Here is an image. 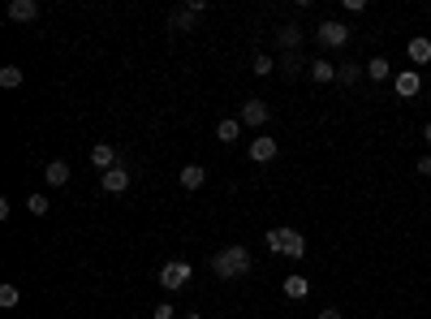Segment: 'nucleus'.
Listing matches in <instances>:
<instances>
[{
  "label": "nucleus",
  "mask_w": 431,
  "mask_h": 319,
  "mask_svg": "<svg viewBox=\"0 0 431 319\" xmlns=\"http://www.w3.org/2000/svg\"><path fill=\"white\" fill-rule=\"evenodd\" d=\"M211 272L220 276V281H237L250 272V250L246 246H225V250H216L211 254Z\"/></svg>",
  "instance_id": "1"
},
{
  "label": "nucleus",
  "mask_w": 431,
  "mask_h": 319,
  "mask_svg": "<svg viewBox=\"0 0 431 319\" xmlns=\"http://www.w3.org/2000/svg\"><path fill=\"white\" fill-rule=\"evenodd\" d=\"M267 250L289 254V259H302V254H306V242H302L298 229H267Z\"/></svg>",
  "instance_id": "2"
},
{
  "label": "nucleus",
  "mask_w": 431,
  "mask_h": 319,
  "mask_svg": "<svg viewBox=\"0 0 431 319\" xmlns=\"http://www.w3.org/2000/svg\"><path fill=\"white\" fill-rule=\"evenodd\" d=\"M315 39H319V47H345L349 43V26L337 22V18H328V22H319Z\"/></svg>",
  "instance_id": "3"
},
{
  "label": "nucleus",
  "mask_w": 431,
  "mask_h": 319,
  "mask_svg": "<svg viewBox=\"0 0 431 319\" xmlns=\"http://www.w3.org/2000/svg\"><path fill=\"white\" fill-rule=\"evenodd\" d=\"M190 276H194L190 263H181V259H173V263H164V268H159V285H164L169 293H173V289H186Z\"/></svg>",
  "instance_id": "4"
},
{
  "label": "nucleus",
  "mask_w": 431,
  "mask_h": 319,
  "mask_svg": "<svg viewBox=\"0 0 431 319\" xmlns=\"http://www.w3.org/2000/svg\"><path fill=\"white\" fill-rule=\"evenodd\" d=\"M393 91H397L401 99H414V95L422 91V74H418V69H401V74H393Z\"/></svg>",
  "instance_id": "5"
},
{
  "label": "nucleus",
  "mask_w": 431,
  "mask_h": 319,
  "mask_svg": "<svg viewBox=\"0 0 431 319\" xmlns=\"http://www.w3.org/2000/svg\"><path fill=\"white\" fill-rule=\"evenodd\" d=\"M203 9H207L203 0H190L186 9H173V13H169V26H173V30H190V26L198 22V13H203Z\"/></svg>",
  "instance_id": "6"
},
{
  "label": "nucleus",
  "mask_w": 431,
  "mask_h": 319,
  "mask_svg": "<svg viewBox=\"0 0 431 319\" xmlns=\"http://www.w3.org/2000/svg\"><path fill=\"white\" fill-rule=\"evenodd\" d=\"M91 169H103V173L117 169V147L113 142H95L91 147Z\"/></svg>",
  "instance_id": "7"
},
{
  "label": "nucleus",
  "mask_w": 431,
  "mask_h": 319,
  "mask_svg": "<svg viewBox=\"0 0 431 319\" xmlns=\"http://www.w3.org/2000/svg\"><path fill=\"white\" fill-rule=\"evenodd\" d=\"M276 151H281V147H276V138H267V134L250 142V160H254V164H272Z\"/></svg>",
  "instance_id": "8"
},
{
  "label": "nucleus",
  "mask_w": 431,
  "mask_h": 319,
  "mask_svg": "<svg viewBox=\"0 0 431 319\" xmlns=\"http://www.w3.org/2000/svg\"><path fill=\"white\" fill-rule=\"evenodd\" d=\"M242 125H254V130L267 125V103L263 99H246L242 103Z\"/></svg>",
  "instance_id": "9"
},
{
  "label": "nucleus",
  "mask_w": 431,
  "mask_h": 319,
  "mask_svg": "<svg viewBox=\"0 0 431 319\" xmlns=\"http://www.w3.org/2000/svg\"><path fill=\"white\" fill-rule=\"evenodd\" d=\"M99 181H103V190H108V194H121V190H130V169H125V164H117V169H108Z\"/></svg>",
  "instance_id": "10"
},
{
  "label": "nucleus",
  "mask_w": 431,
  "mask_h": 319,
  "mask_svg": "<svg viewBox=\"0 0 431 319\" xmlns=\"http://www.w3.org/2000/svg\"><path fill=\"white\" fill-rule=\"evenodd\" d=\"M405 52H410L414 65H427V61H431V39H427V35H414V39L405 43Z\"/></svg>",
  "instance_id": "11"
},
{
  "label": "nucleus",
  "mask_w": 431,
  "mask_h": 319,
  "mask_svg": "<svg viewBox=\"0 0 431 319\" xmlns=\"http://www.w3.org/2000/svg\"><path fill=\"white\" fill-rule=\"evenodd\" d=\"M9 18H13V22H35V18H39V0H13V5H9Z\"/></svg>",
  "instance_id": "12"
},
{
  "label": "nucleus",
  "mask_w": 431,
  "mask_h": 319,
  "mask_svg": "<svg viewBox=\"0 0 431 319\" xmlns=\"http://www.w3.org/2000/svg\"><path fill=\"white\" fill-rule=\"evenodd\" d=\"M177 181H181V190H198V186L207 181V169H203V164H186V169L177 173Z\"/></svg>",
  "instance_id": "13"
},
{
  "label": "nucleus",
  "mask_w": 431,
  "mask_h": 319,
  "mask_svg": "<svg viewBox=\"0 0 431 319\" xmlns=\"http://www.w3.org/2000/svg\"><path fill=\"white\" fill-rule=\"evenodd\" d=\"M43 181L47 186H65L69 181V164H65V160H52V164L43 169Z\"/></svg>",
  "instance_id": "14"
},
{
  "label": "nucleus",
  "mask_w": 431,
  "mask_h": 319,
  "mask_svg": "<svg viewBox=\"0 0 431 319\" xmlns=\"http://www.w3.org/2000/svg\"><path fill=\"white\" fill-rule=\"evenodd\" d=\"M281 289H285V298L302 302V298L310 293V281H306V276H285V285H281Z\"/></svg>",
  "instance_id": "15"
},
{
  "label": "nucleus",
  "mask_w": 431,
  "mask_h": 319,
  "mask_svg": "<svg viewBox=\"0 0 431 319\" xmlns=\"http://www.w3.org/2000/svg\"><path fill=\"white\" fill-rule=\"evenodd\" d=\"M306 69H310V78H315V82H337V65H332V61H323V57H319V61H310Z\"/></svg>",
  "instance_id": "16"
},
{
  "label": "nucleus",
  "mask_w": 431,
  "mask_h": 319,
  "mask_svg": "<svg viewBox=\"0 0 431 319\" xmlns=\"http://www.w3.org/2000/svg\"><path fill=\"white\" fill-rule=\"evenodd\" d=\"M366 78H371V82H388V78H393V65H388L384 57H371V65H366Z\"/></svg>",
  "instance_id": "17"
},
{
  "label": "nucleus",
  "mask_w": 431,
  "mask_h": 319,
  "mask_svg": "<svg viewBox=\"0 0 431 319\" xmlns=\"http://www.w3.org/2000/svg\"><path fill=\"white\" fill-rule=\"evenodd\" d=\"M362 74H366V65H341V69H337V82H341V86H358Z\"/></svg>",
  "instance_id": "18"
},
{
  "label": "nucleus",
  "mask_w": 431,
  "mask_h": 319,
  "mask_svg": "<svg viewBox=\"0 0 431 319\" xmlns=\"http://www.w3.org/2000/svg\"><path fill=\"white\" fill-rule=\"evenodd\" d=\"M216 138H220V142H233V138H242V121H233V117H225L220 125H216Z\"/></svg>",
  "instance_id": "19"
},
{
  "label": "nucleus",
  "mask_w": 431,
  "mask_h": 319,
  "mask_svg": "<svg viewBox=\"0 0 431 319\" xmlns=\"http://www.w3.org/2000/svg\"><path fill=\"white\" fill-rule=\"evenodd\" d=\"M276 39H281V47H285V52H293V47L302 43V30H298V26H281V30H276Z\"/></svg>",
  "instance_id": "20"
},
{
  "label": "nucleus",
  "mask_w": 431,
  "mask_h": 319,
  "mask_svg": "<svg viewBox=\"0 0 431 319\" xmlns=\"http://www.w3.org/2000/svg\"><path fill=\"white\" fill-rule=\"evenodd\" d=\"M0 86H5V91L22 86V69H18V65H5V69H0Z\"/></svg>",
  "instance_id": "21"
},
{
  "label": "nucleus",
  "mask_w": 431,
  "mask_h": 319,
  "mask_svg": "<svg viewBox=\"0 0 431 319\" xmlns=\"http://www.w3.org/2000/svg\"><path fill=\"white\" fill-rule=\"evenodd\" d=\"M272 69H276V61L267 57V52H263V57H254V74H259V78H267V74H272Z\"/></svg>",
  "instance_id": "22"
},
{
  "label": "nucleus",
  "mask_w": 431,
  "mask_h": 319,
  "mask_svg": "<svg viewBox=\"0 0 431 319\" xmlns=\"http://www.w3.org/2000/svg\"><path fill=\"white\" fill-rule=\"evenodd\" d=\"M0 306H18V285H0Z\"/></svg>",
  "instance_id": "23"
},
{
  "label": "nucleus",
  "mask_w": 431,
  "mask_h": 319,
  "mask_svg": "<svg viewBox=\"0 0 431 319\" xmlns=\"http://www.w3.org/2000/svg\"><path fill=\"white\" fill-rule=\"evenodd\" d=\"M26 207H30V216H47V198H43V194H30Z\"/></svg>",
  "instance_id": "24"
},
{
  "label": "nucleus",
  "mask_w": 431,
  "mask_h": 319,
  "mask_svg": "<svg viewBox=\"0 0 431 319\" xmlns=\"http://www.w3.org/2000/svg\"><path fill=\"white\" fill-rule=\"evenodd\" d=\"M281 65H285L289 74H298V69H302V57H298V52H285V57H281Z\"/></svg>",
  "instance_id": "25"
},
{
  "label": "nucleus",
  "mask_w": 431,
  "mask_h": 319,
  "mask_svg": "<svg viewBox=\"0 0 431 319\" xmlns=\"http://www.w3.org/2000/svg\"><path fill=\"white\" fill-rule=\"evenodd\" d=\"M177 315V306H169V302H159L155 310H151V319H173Z\"/></svg>",
  "instance_id": "26"
},
{
  "label": "nucleus",
  "mask_w": 431,
  "mask_h": 319,
  "mask_svg": "<svg viewBox=\"0 0 431 319\" xmlns=\"http://www.w3.org/2000/svg\"><path fill=\"white\" fill-rule=\"evenodd\" d=\"M418 177H431V155H422V160H418Z\"/></svg>",
  "instance_id": "27"
},
{
  "label": "nucleus",
  "mask_w": 431,
  "mask_h": 319,
  "mask_svg": "<svg viewBox=\"0 0 431 319\" xmlns=\"http://www.w3.org/2000/svg\"><path fill=\"white\" fill-rule=\"evenodd\" d=\"M319 319H341V310H337V306H328V310H319Z\"/></svg>",
  "instance_id": "28"
},
{
  "label": "nucleus",
  "mask_w": 431,
  "mask_h": 319,
  "mask_svg": "<svg viewBox=\"0 0 431 319\" xmlns=\"http://www.w3.org/2000/svg\"><path fill=\"white\" fill-rule=\"evenodd\" d=\"M422 138H427V142H431V121H427V125H422Z\"/></svg>",
  "instance_id": "29"
},
{
  "label": "nucleus",
  "mask_w": 431,
  "mask_h": 319,
  "mask_svg": "<svg viewBox=\"0 0 431 319\" xmlns=\"http://www.w3.org/2000/svg\"><path fill=\"white\" fill-rule=\"evenodd\" d=\"M181 319H198V310H186V315H181Z\"/></svg>",
  "instance_id": "30"
}]
</instances>
